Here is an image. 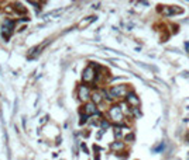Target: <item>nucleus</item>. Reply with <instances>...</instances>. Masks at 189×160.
I'll return each mask as SVG.
<instances>
[{
	"label": "nucleus",
	"instance_id": "obj_1",
	"mask_svg": "<svg viewBox=\"0 0 189 160\" xmlns=\"http://www.w3.org/2000/svg\"><path fill=\"white\" fill-rule=\"evenodd\" d=\"M129 91H127V84H121V86H113L110 90H109V96L110 98H120V97H127Z\"/></svg>",
	"mask_w": 189,
	"mask_h": 160
},
{
	"label": "nucleus",
	"instance_id": "obj_2",
	"mask_svg": "<svg viewBox=\"0 0 189 160\" xmlns=\"http://www.w3.org/2000/svg\"><path fill=\"white\" fill-rule=\"evenodd\" d=\"M95 77H96V70H95V68H93L92 65L86 66L83 69V73H82V80L85 83H92L93 80H95Z\"/></svg>",
	"mask_w": 189,
	"mask_h": 160
},
{
	"label": "nucleus",
	"instance_id": "obj_3",
	"mask_svg": "<svg viewBox=\"0 0 189 160\" xmlns=\"http://www.w3.org/2000/svg\"><path fill=\"white\" fill-rule=\"evenodd\" d=\"M109 115L113 119L114 122H121L123 121V111H121V107L120 105H113L109 110Z\"/></svg>",
	"mask_w": 189,
	"mask_h": 160
},
{
	"label": "nucleus",
	"instance_id": "obj_4",
	"mask_svg": "<svg viewBox=\"0 0 189 160\" xmlns=\"http://www.w3.org/2000/svg\"><path fill=\"white\" fill-rule=\"evenodd\" d=\"M126 100H127V104L131 105V108H138L140 107V98L137 97L135 93H129L127 97H126Z\"/></svg>",
	"mask_w": 189,
	"mask_h": 160
},
{
	"label": "nucleus",
	"instance_id": "obj_5",
	"mask_svg": "<svg viewBox=\"0 0 189 160\" xmlns=\"http://www.w3.org/2000/svg\"><path fill=\"white\" fill-rule=\"evenodd\" d=\"M90 96H92V94H90V90H89L88 86H81V87L78 89V97H79V100L88 101V98Z\"/></svg>",
	"mask_w": 189,
	"mask_h": 160
},
{
	"label": "nucleus",
	"instance_id": "obj_6",
	"mask_svg": "<svg viewBox=\"0 0 189 160\" xmlns=\"http://www.w3.org/2000/svg\"><path fill=\"white\" fill-rule=\"evenodd\" d=\"M85 114H86V117L88 115H95V114H97L96 104H93L92 101L86 103V104H85Z\"/></svg>",
	"mask_w": 189,
	"mask_h": 160
},
{
	"label": "nucleus",
	"instance_id": "obj_7",
	"mask_svg": "<svg viewBox=\"0 0 189 160\" xmlns=\"http://www.w3.org/2000/svg\"><path fill=\"white\" fill-rule=\"evenodd\" d=\"M90 98H92V103L93 104H100V103L103 101V97H102V93H99V91H95V93H92V96H90Z\"/></svg>",
	"mask_w": 189,
	"mask_h": 160
},
{
	"label": "nucleus",
	"instance_id": "obj_8",
	"mask_svg": "<svg viewBox=\"0 0 189 160\" xmlns=\"http://www.w3.org/2000/svg\"><path fill=\"white\" fill-rule=\"evenodd\" d=\"M95 20H96V17H93V16L88 17L86 20H82V21L79 23V25H78V28H79V30H82V28H85V27H88V25H89V24H90L92 21H95Z\"/></svg>",
	"mask_w": 189,
	"mask_h": 160
},
{
	"label": "nucleus",
	"instance_id": "obj_9",
	"mask_svg": "<svg viewBox=\"0 0 189 160\" xmlns=\"http://www.w3.org/2000/svg\"><path fill=\"white\" fill-rule=\"evenodd\" d=\"M182 11H184V10H182L181 7H178V9H176V7H167L164 13H165L167 16H172V14H175V13H178V14H181Z\"/></svg>",
	"mask_w": 189,
	"mask_h": 160
},
{
	"label": "nucleus",
	"instance_id": "obj_10",
	"mask_svg": "<svg viewBox=\"0 0 189 160\" xmlns=\"http://www.w3.org/2000/svg\"><path fill=\"white\" fill-rule=\"evenodd\" d=\"M110 148H112V150H121V149H124V143L117 140V142H113V143L110 145Z\"/></svg>",
	"mask_w": 189,
	"mask_h": 160
},
{
	"label": "nucleus",
	"instance_id": "obj_11",
	"mask_svg": "<svg viewBox=\"0 0 189 160\" xmlns=\"http://www.w3.org/2000/svg\"><path fill=\"white\" fill-rule=\"evenodd\" d=\"M13 10L16 11V13H18V14H24V13H26V7H23L21 4H20V3H16V4H14V9H13Z\"/></svg>",
	"mask_w": 189,
	"mask_h": 160
},
{
	"label": "nucleus",
	"instance_id": "obj_12",
	"mask_svg": "<svg viewBox=\"0 0 189 160\" xmlns=\"http://www.w3.org/2000/svg\"><path fill=\"white\" fill-rule=\"evenodd\" d=\"M114 136H116L117 139L121 138V129H120V128H116V129H114Z\"/></svg>",
	"mask_w": 189,
	"mask_h": 160
},
{
	"label": "nucleus",
	"instance_id": "obj_13",
	"mask_svg": "<svg viewBox=\"0 0 189 160\" xmlns=\"http://www.w3.org/2000/svg\"><path fill=\"white\" fill-rule=\"evenodd\" d=\"M100 125H102V128H103V129L109 128V122L106 121V119H102V122H100Z\"/></svg>",
	"mask_w": 189,
	"mask_h": 160
},
{
	"label": "nucleus",
	"instance_id": "obj_14",
	"mask_svg": "<svg viewBox=\"0 0 189 160\" xmlns=\"http://www.w3.org/2000/svg\"><path fill=\"white\" fill-rule=\"evenodd\" d=\"M133 139H134V135H133V133H130V135L126 136V140H133Z\"/></svg>",
	"mask_w": 189,
	"mask_h": 160
},
{
	"label": "nucleus",
	"instance_id": "obj_15",
	"mask_svg": "<svg viewBox=\"0 0 189 160\" xmlns=\"http://www.w3.org/2000/svg\"><path fill=\"white\" fill-rule=\"evenodd\" d=\"M185 48H186V49H189V44H188V42L185 44Z\"/></svg>",
	"mask_w": 189,
	"mask_h": 160
}]
</instances>
